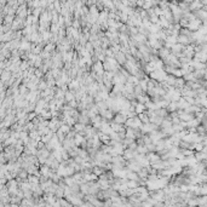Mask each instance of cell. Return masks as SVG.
<instances>
[{
  "mask_svg": "<svg viewBox=\"0 0 207 207\" xmlns=\"http://www.w3.org/2000/svg\"><path fill=\"white\" fill-rule=\"evenodd\" d=\"M143 110V105L142 104H138L137 105V112H142Z\"/></svg>",
  "mask_w": 207,
  "mask_h": 207,
  "instance_id": "obj_1",
  "label": "cell"
}]
</instances>
